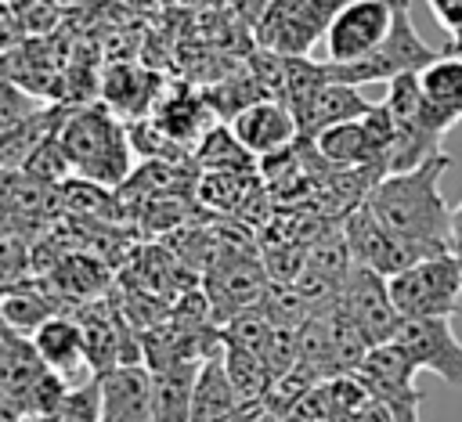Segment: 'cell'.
Here are the masks:
<instances>
[{
  "label": "cell",
  "mask_w": 462,
  "mask_h": 422,
  "mask_svg": "<svg viewBox=\"0 0 462 422\" xmlns=\"http://www.w3.org/2000/svg\"><path fill=\"white\" fill-rule=\"evenodd\" d=\"M448 166H451L448 151H437L426 162H419L415 170L379 177L365 198V206L386 231L401 234L426 256L455 252L451 249V213L455 209H448V202L440 195V177Z\"/></svg>",
  "instance_id": "obj_1"
},
{
  "label": "cell",
  "mask_w": 462,
  "mask_h": 422,
  "mask_svg": "<svg viewBox=\"0 0 462 422\" xmlns=\"http://www.w3.org/2000/svg\"><path fill=\"white\" fill-rule=\"evenodd\" d=\"M58 144L76 177L105 188H123L130 180V126H123L108 105H76L58 130Z\"/></svg>",
  "instance_id": "obj_2"
},
{
  "label": "cell",
  "mask_w": 462,
  "mask_h": 422,
  "mask_svg": "<svg viewBox=\"0 0 462 422\" xmlns=\"http://www.w3.org/2000/svg\"><path fill=\"white\" fill-rule=\"evenodd\" d=\"M448 50L444 47H430L415 22H411V0H397V14H393V29L390 36L372 50L365 54L361 61H350V65H332L328 61V76L332 79H343V83H390L404 72H422L426 65H433L437 58H444Z\"/></svg>",
  "instance_id": "obj_3"
},
{
  "label": "cell",
  "mask_w": 462,
  "mask_h": 422,
  "mask_svg": "<svg viewBox=\"0 0 462 422\" xmlns=\"http://www.w3.org/2000/svg\"><path fill=\"white\" fill-rule=\"evenodd\" d=\"M390 296L401 317H455L462 299V256L440 252L390 278Z\"/></svg>",
  "instance_id": "obj_4"
},
{
  "label": "cell",
  "mask_w": 462,
  "mask_h": 422,
  "mask_svg": "<svg viewBox=\"0 0 462 422\" xmlns=\"http://www.w3.org/2000/svg\"><path fill=\"white\" fill-rule=\"evenodd\" d=\"M415 364L408 361V353L390 339L379 343L365 353L357 375L368 386V393L397 418V422H422V400L426 393L415 386Z\"/></svg>",
  "instance_id": "obj_5"
},
{
  "label": "cell",
  "mask_w": 462,
  "mask_h": 422,
  "mask_svg": "<svg viewBox=\"0 0 462 422\" xmlns=\"http://www.w3.org/2000/svg\"><path fill=\"white\" fill-rule=\"evenodd\" d=\"M336 303L346 310V317L357 325V332L365 335L368 346L390 343L397 335L401 321H404L401 310L393 307L390 278L379 274V271H372V267H361V263H354V271L339 285Z\"/></svg>",
  "instance_id": "obj_6"
},
{
  "label": "cell",
  "mask_w": 462,
  "mask_h": 422,
  "mask_svg": "<svg viewBox=\"0 0 462 422\" xmlns=\"http://www.w3.org/2000/svg\"><path fill=\"white\" fill-rule=\"evenodd\" d=\"M397 0H346L328 32H325V50L332 65H350L372 54L393 29Z\"/></svg>",
  "instance_id": "obj_7"
},
{
  "label": "cell",
  "mask_w": 462,
  "mask_h": 422,
  "mask_svg": "<svg viewBox=\"0 0 462 422\" xmlns=\"http://www.w3.org/2000/svg\"><path fill=\"white\" fill-rule=\"evenodd\" d=\"M393 343L419 372H433L448 386L462 390V339L455 335L451 317H404Z\"/></svg>",
  "instance_id": "obj_8"
},
{
  "label": "cell",
  "mask_w": 462,
  "mask_h": 422,
  "mask_svg": "<svg viewBox=\"0 0 462 422\" xmlns=\"http://www.w3.org/2000/svg\"><path fill=\"white\" fill-rule=\"evenodd\" d=\"M343 234H346V245H350V252H354V263L372 267V271H379V274H386V278L401 274L404 267H411V263H419V260H430L422 249H415V245L404 242L401 234L386 231V227L372 216V209H368L365 202H361L354 213H346Z\"/></svg>",
  "instance_id": "obj_9"
},
{
  "label": "cell",
  "mask_w": 462,
  "mask_h": 422,
  "mask_svg": "<svg viewBox=\"0 0 462 422\" xmlns=\"http://www.w3.org/2000/svg\"><path fill=\"white\" fill-rule=\"evenodd\" d=\"M47 372L51 368L40 357L32 335L4 325V335H0V411H4V422L29 418L32 390Z\"/></svg>",
  "instance_id": "obj_10"
},
{
  "label": "cell",
  "mask_w": 462,
  "mask_h": 422,
  "mask_svg": "<svg viewBox=\"0 0 462 422\" xmlns=\"http://www.w3.org/2000/svg\"><path fill=\"white\" fill-rule=\"evenodd\" d=\"M231 130L238 133V141L263 162L274 159L282 151H289L300 141V119L292 115V108L278 97H263L253 101L249 108H242L231 119Z\"/></svg>",
  "instance_id": "obj_11"
},
{
  "label": "cell",
  "mask_w": 462,
  "mask_h": 422,
  "mask_svg": "<svg viewBox=\"0 0 462 422\" xmlns=\"http://www.w3.org/2000/svg\"><path fill=\"white\" fill-rule=\"evenodd\" d=\"M101 422H159L152 368L144 361L101 375Z\"/></svg>",
  "instance_id": "obj_12"
},
{
  "label": "cell",
  "mask_w": 462,
  "mask_h": 422,
  "mask_svg": "<svg viewBox=\"0 0 462 422\" xmlns=\"http://www.w3.org/2000/svg\"><path fill=\"white\" fill-rule=\"evenodd\" d=\"M32 343L40 350V357L47 361L51 372L65 375L69 382H79V379H90V357H87V339H83V325L79 317H69V314H58L51 321H43L36 332H32Z\"/></svg>",
  "instance_id": "obj_13"
},
{
  "label": "cell",
  "mask_w": 462,
  "mask_h": 422,
  "mask_svg": "<svg viewBox=\"0 0 462 422\" xmlns=\"http://www.w3.org/2000/svg\"><path fill=\"white\" fill-rule=\"evenodd\" d=\"M419 83L426 97V119L444 137L462 119V54L437 58L419 72Z\"/></svg>",
  "instance_id": "obj_14"
},
{
  "label": "cell",
  "mask_w": 462,
  "mask_h": 422,
  "mask_svg": "<svg viewBox=\"0 0 462 422\" xmlns=\"http://www.w3.org/2000/svg\"><path fill=\"white\" fill-rule=\"evenodd\" d=\"M97 94H101V105H108L119 119H144L152 101H155V76L141 65H130V61H112L105 65L101 79H97Z\"/></svg>",
  "instance_id": "obj_15"
},
{
  "label": "cell",
  "mask_w": 462,
  "mask_h": 422,
  "mask_svg": "<svg viewBox=\"0 0 462 422\" xmlns=\"http://www.w3.org/2000/svg\"><path fill=\"white\" fill-rule=\"evenodd\" d=\"M372 108H375V101H368L354 83L328 79V83L310 97V105L300 112V141H314L321 130H328V126H336V123L365 119Z\"/></svg>",
  "instance_id": "obj_16"
},
{
  "label": "cell",
  "mask_w": 462,
  "mask_h": 422,
  "mask_svg": "<svg viewBox=\"0 0 462 422\" xmlns=\"http://www.w3.org/2000/svg\"><path fill=\"white\" fill-rule=\"evenodd\" d=\"M152 119H155L177 144L191 148V144H199V141L217 126L220 115L213 112V105L206 101V94H195V90H188V87L180 83V90H170L166 101L152 112Z\"/></svg>",
  "instance_id": "obj_17"
},
{
  "label": "cell",
  "mask_w": 462,
  "mask_h": 422,
  "mask_svg": "<svg viewBox=\"0 0 462 422\" xmlns=\"http://www.w3.org/2000/svg\"><path fill=\"white\" fill-rule=\"evenodd\" d=\"M242 408H245V400L231 386L220 353L209 357V361H202L199 379H195V393H191V418L188 422H227Z\"/></svg>",
  "instance_id": "obj_18"
},
{
  "label": "cell",
  "mask_w": 462,
  "mask_h": 422,
  "mask_svg": "<svg viewBox=\"0 0 462 422\" xmlns=\"http://www.w3.org/2000/svg\"><path fill=\"white\" fill-rule=\"evenodd\" d=\"M199 368H202V361L152 364V386H155L159 422H188L191 418V393H195Z\"/></svg>",
  "instance_id": "obj_19"
},
{
  "label": "cell",
  "mask_w": 462,
  "mask_h": 422,
  "mask_svg": "<svg viewBox=\"0 0 462 422\" xmlns=\"http://www.w3.org/2000/svg\"><path fill=\"white\" fill-rule=\"evenodd\" d=\"M314 151L336 166V170H372L375 173V162H372V141H368V130H365V119H346V123H336L328 130H321L314 141Z\"/></svg>",
  "instance_id": "obj_20"
},
{
  "label": "cell",
  "mask_w": 462,
  "mask_h": 422,
  "mask_svg": "<svg viewBox=\"0 0 462 422\" xmlns=\"http://www.w3.org/2000/svg\"><path fill=\"white\" fill-rule=\"evenodd\" d=\"M61 299H65V292L61 289H29V281L22 285H4V325L7 328H14V332H25V335H32L43 321H51V317H58V314H65L61 310Z\"/></svg>",
  "instance_id": "obj_21"
},
{
  "label": "cell",
  "mask_w": 462,
  "mask_h": 422,
  "mask_svg": "<svg viewBox=\"0 0 462 422\" xmlns=\"http://www.w3.org/2000/svg\"><path fill=\"white\" fill-rule=\"evenodd\" d=\"M343 7V0H303L289 22L282 25L278 40H274V50L282 54H310V47L328 32L336 11Z\"/></svg>",
  "instance_id": "obj_22"
},
{
  "label": "cell",
  "mask_w": 462,
  "mask_h": 422,
  "mask_svg": "<svg viewBox=\"0 0 462 422\" xmlns=\"http://www.w3.org/2000/svg\"><path fill=\"white\" fill-rule=\"evenodd\" d=\"M328 61H310L307 54H285V65H282V79H278V90L274 97L285 101L292 108V115L300 119V112L310 105V97L328 83Z\"/></svg>",
  "instance_id": "obj_23"
},
{
  "label": "cell",
  "mask_w": 462,
  "mask_h": 422,
  "mask_svg": "<svg viewBox=\"0 0 462 422\" xmlns=\"http://www.w3.org/2000/svg\"><path fill=\"white\" fill-rule=\"evenodd\" d=\"M220 361H224V368H227L231 386L238 390V397H242L245 404H249V400H260V397L274 386V372H271L267 357L256 353V350L224 343V346H220Z\"/></svg>",
  "instance_id": "obj_24"
},
{
  "label": "cell",
  "mask_w": 462,
  "mask_h": 422,
  "mask_svg": "<svg viewBox=\"0 0 462 422\" xmlns=\"http://www.w3.org/2000/svg\"><path fill=\"white\" fill-rule=\"evenodd\" d=\"M195 159L206 173H249L253 162H256V155L238 141V133L220 126V123L199 141Z\"/></svg>",
  "instance_id": "obj_25"
},
{
  "label": "cell",
  "mask_w": 462,
  "mask_h": 422,
  "mask_svg": "<svg viewBox=\"0 0 462 422\" xmlns=\"http://www.w3.org/2000/svg\"><path fill=\"white\" fill-rule=\"evenodd\" d=\"M32 422H101V379L90 375L83 382H72L61 404Z\"/></svg>",
  "instance_id": "obj_26"
},
{
  "label": "cell",
  "mask_w": 462,
  "mask_h": 422,
  "mask_svg": "<svg viewBox=\"0 0 462 422\" xmlns=\"http://www.w3.org/2000/svg\"><path fill=\"white\" fill-rule=\"evenodd\" d=\"M36 112H40V101L32 97V90H25L22 83L7 79L4 90H0V126L11 130V126L25 123V119L36 115Z\"/></svg>",
  "instance_id": "obj_27"
},
{
  "label": "cell",
  "mask_w": 462,
  "mask_h": 422,
  "mask_svg": "<svg viewBox=\"0 0 462 422\" xmlns=\"http://www.w3.org/2000/svg\"><path fill=\"white\" fill-rule=\"evenodd\" d=\"M440 29L448 32V54H462V0H426Z\"/></svg>",
  "instance_id": "obj_28"
},
{
  "label": "cell",
  "mask_w": 462,
  "mask_h": 422,
  "mask_svg": "<svg viewBox=\"0 0 462 422\" xmlns=\"http://www.w3.org/2000/svg\"><path fill=\"white\" fill-rule=\"evenodd\" d=\"M451 249L462 256V202H458L455 213H451Z\"/></svg>",
  "instance_id": "obj_29"
}]
</instances>
